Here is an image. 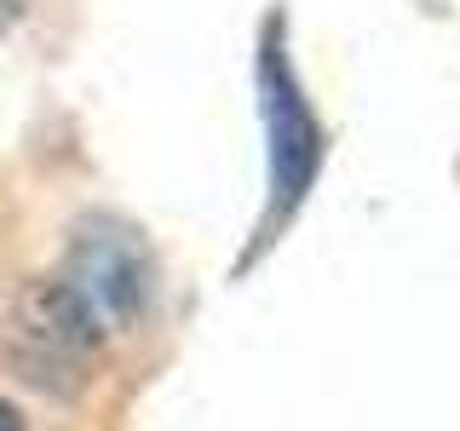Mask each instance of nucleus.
<instances>
[{"mask_svg":"<svg viewBox=\"0 0 460 431\" xmlns=\"http://www.w3.org/2000/svg\"><path fill=\"white\" fill-rule=\"evenodd\" d=\"M104 356V328L58 277H29L0 311V363L40 397H81Z\"/></svg>","mask_w":460,"mask_h":431,"instance_id":"obj_1","label":"nucleus"},{"mask_svg":"<svg viewBox=\"0 0 460 431\" xmlns=\"http://www.w3.org/2000/svg\"><path fill=\"white\" fill-rule=\"evenodd\" d=\"M58 282L93 311V322L104 334H127V328L144 322L150 294H155L150 242L127 219H110V213L81 219L75 236H69V259H64V277Z\"/></svg>","mask_w":460,"mask_h":431,"instance_id":"obj_2","label":"nucleus"},{"mask_svg":"<svg viewBox=\"0 0 460 431\" xmlns=\"http://www.w3.org/2000/svg\"><path fill=\"white\" fill-rule=\"evenodd\" d=\"M259 92H265V127H270V207H265V224H259V242H270L299 213V201L323 172V121L311 115L299 75L282 52V18L265 23Z\"/></svg>","mask_w":460,"mask_h":431,"instance_id":"obj_3","label":"nucleus"},{"mask_svg":"<svg viewBox=\"0 0 460 431\" xmlns=\"http://www.w3.org/2000/svg\"><path fill=\"white\" fill-rule=\"evenodd\" d=\"M0 431H23V414L12 402H0Z\"/></svg>","mask_w":460,"mask_h":431,"instance_id":"obj_4","label":"nucleus"},{"mask_svg":"<svg viewBox=\"0 0 460 431\" xmlns=\"http://www.w3.org/2000/svg\"><path fill=\"white\" fill-rule=\"evenodd\" d=\"M29 6V0H0V29H6V23H18V12Z\"/></svg>","mask_w":460,"mask_h":431,"instance_id":"obj_5","label":"nucleus"}]
</instances>
